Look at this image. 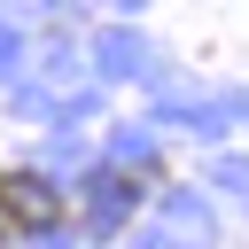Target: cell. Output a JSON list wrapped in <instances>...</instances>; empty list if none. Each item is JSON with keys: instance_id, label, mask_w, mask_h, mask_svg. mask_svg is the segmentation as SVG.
Returning <instances> with one entry per match:
<instances>
[{"instance_id": "obj_1", "label": "cell", "mask_w": 249, "mask_h": 249, "mask_svg": "<svg viewBox=\"0 0 249 249\" xmlns=\"http://www.w3.org/2000/svg\"><path fill=\"white\" fill-rule=\"evenodd\" d=\"M0 218H8V226H23V233H47V226L62 218V195H54L47 179L16 171V179H0Z\"/></svg>"}]
</instances>
